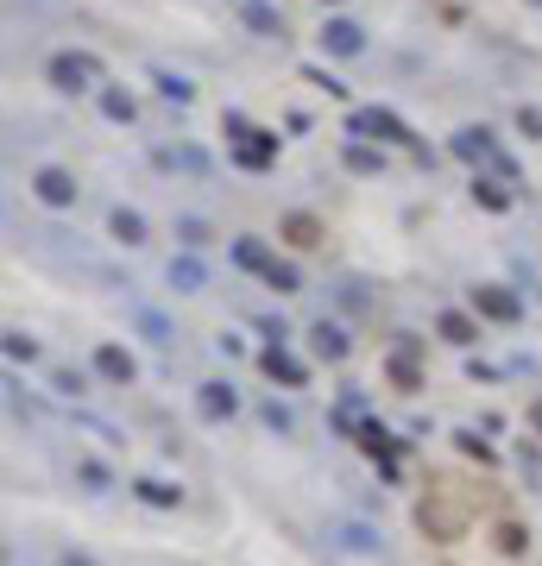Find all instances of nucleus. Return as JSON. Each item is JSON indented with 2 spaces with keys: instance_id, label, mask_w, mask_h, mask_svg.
Instances as JSON below:
<instances>
[{
  "instance_id": "nucleus-1",
  "label": "nucleus",
  "mask_w": 542,
  "mask_h": 566,
  "mask_svg": "<svg viewBox=\"0 0 542 566\" xmlns=\"http://www.w3.org/2000/svg\"><path fill=\"white\" fill-rule=\"evenodd\" d=\"M417 529H423L429 541H460V535L473 529V510H466V498L454 491V478H435V484L423 491V504H417Z\"/></svg>"
},
{
  "instance_id": "nucleus-2",
  "label": "nucleus",
  "mask_w": 542,
  "mask_h": 566,
  "mask_svg": "<svg viewBox=\"0 0 542 566\" xmlns=\"http://www.w3.org/2000/svg\"><path fill=\"white\" fill-rule=\"evenodd\" d=\"M32 189H38V201H51V208H70V201H76V177H70V170H38Z\"/></svg>"
},
{
  "instance_id": "nucleus-3",
  "label": "nucleus",
  "mask_w": 542,
  "mask_h": 566,
  "mask_svg": "<svg viewBox=\"0 0 542 566\" xmlns=\"http://www.w3.org/2000/svg\"><path fill=\"white\" fill-rule=\"evenodd\" d=\"M95 372H101L108 384H132V372H139V366H132L126 346H95Z\"/></svg>"
},
{
  "instance_id": "nucleus-4",
  "label": "nucleus",
  "mask_w": 542,
  "mask_h": 566,
  "mask_svg": "<svg viewBox=\"0 0 542 566\" xmlns=\"http://www.w3.org/2000/svg\"><path fill=\"white\" fill-rule=\"evenodd\" d=\"M89 76H95L89 57H70V51L51 57V83H57V89H89Z\"/></svg>"
},
{
  "instance_id": "nucleus-5",
  "label": "nucleus",
  "mask_w": 542,
  "mask_h": 566,
  "mask_svg": "<svg viewBox=\"0 0 542 566\" xmlns=\"http://www.w3.org/2000/svg\"><path fill=\"white\" fill-rule=\"evenodd\" d=\"M473 309L492 315V321H517V296L498 290V283H480V290H473Z\"/></svg>"
},
{
  "instance_id": "nucleus-6",
  "label": "nucleus",
  "mask_w": 542,
  "mask_h": 566,
  "mask_svg": "<svg viewBox=\"0 0 542 566\" xmlns=\"http://www.w3.org/2000/svg\"><path fill=\"white\" fill-rule=\"evenodd\" d=\"M278 233H284V246H297V252H315V246H322V221H315V215H284Z\"/></svg>"
},
{
  "instance_id": "nucleus-7",
  "label": "nucleus",
  "mask_w": 542,
  "mask_h": 566,
  "mask_svg": "<svg viewBox=\"0 0 542 566\" xmlns=\"http://www.w3.org/2000/svg\"><path fill=\"white\" fill-rule=\"evenodd\" d=\"M234 145H240V164H271V152H278V145H271V138L265 132H252V126H234Z\"/></svg>"
},
{
  "instance_id": "nucleus-8",
  "label": "nucleus",
  "mask_w": 542,
  "mask_h": 566,
  "mask_svg": "<svg viewBox=\"0 0 542 566\" xmlns=\"http://www.w3.org/2000/svg\"><path fill=\"white\" fill-rule=\"evenodd\" d=\"M391 384H397V390H417V384H423V372H417V340H403V346H397V359H391Z\"/></svg>"
},
{
  "instance_id": "nucleus-9",
  "label": "nucleus",
  "mask_w": 542,
  "mask_h": 566,
  "mask_svg": "<svg viewBox=\"0 0 542 566\" xmlns=\"http://www.w3.org/2000/svg\"><path fill=\"white\" fill-rule=\"evenodd\" d=\"M322 44H328V51H341V57H354V51H360L366 38H360V26H354V20H328Z\"/></svg>"
},
{
  "instance_id": "nucleus-10",
  "label": "nucleus",
  "mask_w": 542,
  "mask_h": 566,
  "mask_svg": "<svg viewBox=\"0 0 542 566\" xmlns=\"http://www.w3.org/2000/svg\"><path fill=\"white\" fill-rule=\"evenodd\" d=\"M354 132H379V138H403V145H410L403 120H391V114H379V107H372V114H360V120H354Z\"/></svg>"
},
{
  "instance_id": "nucleus-11",
  "label": "nucleus",
  "mask_w": 542,
  "mask_h": 566,
  "mask_svg": "<svg viewBox=\"0 0 542 566\" xmlns=\"http://www.w3.org/2000/svg\"><path fill=\"white\" fill-rule=\"evenodd\" d=\"M265 372H271V378H278V384H303V366L291 359V352H278V346H271V352H265Z\"/></svg>"
},
{
  "instance_id": "nucleus-12",
  "label": "nucleus",
  "mask_w": 542,
  "mask_h": 566,
  "mask_svg": "<svg viewBox=\"0 0 542 566\" xmlns=\"http://www.w3.org/2000/svg\"><path fill=\"white\" fill-rule=\"evenodd\" d=\"M195 403H202V415H234V390L227 384H202Z\"/></svg>"
},
{
  "instance_id": "nucleus-13",
  "label": "nucleus",
  "mask_w": 542,
  "mask_h": 566,
  "mask_svg": "<svg viewBox=\"0 0 542 566\" xmlns=\"http://www.w3.org/2000/svg\"><path fill=\"white\" fill-rule=\"evenodd\" d=\"M442 340H454V346H473V340H480V327H473L466 315H442Z\"/></svg>"
},
{
  "instance_id": "nucleus-14",
  "label": "nucleus",
  "mask_w": 542,
  "mask_h": 566,
  "mask_svg": "<svg viewBox=\"0 0 542 566\" xmlns=\"http://www.w3.org/2000/svg\"><path fill=\"white\" fill-rule=\"evenodd\" d=\"M309 346L322 352V359H341V352H347V340H341V327H328V321L315 327V340H309Z\"/></svg>"
},
{
  "instance_id": "nucleus-15",
  "label": "nucleus",
  "mask_w": 542,
  "mask_h": 566,
  "mask_svg": "<svg viewBox=\"0 0 542 566\" xmlns=\"http://www.w3.org/2000/svg\"><path fill=\"white\" fill-rule=\"evenodd\" d=\"M234 258H240L246 271H271V252H265L259 240H240V246H234Z\"/></svg>"
},
{
  "instance_id": "nucleus-16",
  "label": "nucleus",
  "mask_w": 542,
  "mask_h": 566,
  "mask_svg": "<svg viewBox=\"0 0 542 566\" xmlns=\"http://www.w3.org/2000/svg\"><path fill=\"white\" fill-rule=\"evenodd\" d=\"M114 240L139 246V240H146V221H139V215H126V208H120V215H114Z\"/></svg>"
},
{
  "instance_id": "nucleus-17",
  "label": "nucleus",
  "mask_w": 542,
  "mask_h": 566,
  "mask_svg": "<svg viewBox=\"0 0 542 566\" xmlns=\"http://www.w3.org/2000/svg\"><path fill=\"white\" fill-rule=\"evenodd\" d=\"M171 283H177V290H202V264L195 258H177L171 264Z\"/></svg>"
},
{
  "instance_id": "nucleus-18",
  "label": "nucleus",
  "mask_w": 542,
  "mask_h": 566,
  "mask_svg": "<svg viewBox=\"0 0 542 566\" xmlns=\"http://www.w3.org/2000/svg\"><path fill=\"white\" fill-rule=\"evenodd\" d=\"M246 20H252V26H259L265 38H278V32H284V26H278V13H265L259 0H246Z\"/></svg>"
},
{
  "instance_id": "nucleus-19",
  "label": "nucleus",
  "mask_w": 542,
  "mask_h": 566,
  "mask_svg": "<svg viewBox=\"0 0 542 566\" xmlns=\"http://www.w3.org/2000/svg\"><path fill=\"white\" fill-rule=\"evenodd\" d=\"M498 547H505V554H523V529H517V523H511V516H505V523H498Z\"/></svg>"
},
{
  "instance_id": "nucleus-20",
  "label": "nucleus",
  "mask_w": 542,
  "mask_h": 566,
  "mask_svg": "<svg viewBox=\"0 0 542 566\" xmlns=\"http://www.w3.org/2000/svg\"><path fill=\"white\" fill-rule=\"evenodd\" d=\"M473 195H480V201H486V208H505V201H511V195H505V189H498V183H473Z\"/></svg>"
},
{
  "instance_id": "nucleus-21",
  "label": "nucleus",
  "mask_w": 542,
  "mask_h": 566,
  "mask_svg": "<svg viewBox=\"0 0 542 566\" xmlns=\"http://www.w3.org/2000/svg\"><path fill=\"white\" fill-rule=\"evenodd\" d=\"M265 283H271V290H297V271H284V264H271V271H265Z\"/></svg>"
},
{
  "instance_id": "nucleus-22",
  "label": "nucleus",
  "mask_w": 542,
  "mask_h": 566,
  "mask_svg": "<svg viewBox=\"0 0 542 566\" xmlns=\"http://www.w3.org/2000/svg\"><path fill=\"white\" fill-rule=\"evenodd\" d=\"M139 498H152V504H177V491H171V484H152V478H146V484H139Z\"/></svg>"
},
{
  "instance_id": "nucleus-23",
  "label": "nucleus",
  "mask_w": 542,
  "mask_h": 566,
  "mask_svg": "<svg viewBox=\"0 0 542 566\" xmlns=\"http://www.w3.org/2000/svg\"><path fill=\"white\" fill-rule=\"evenodd\" d=\"M517 126H523L530 138H542V114H530V107H523V114H517Z\"/></svg>"
},
{
  "instance_id": "nucleus-24",
  "label": "nucleus",
  "mask_w": 542,
  "mask_h": 566,
  "mask_svg": "<svg viewBox=\"0 0 542 566\" xmlns=\"http://www.w3.org/2000/svg\"><path fill=\"white\" fill-rule=\"evenodd\" d=\"M530 428H536V435H542V397H536V403H530Z\"/></svg>"
}]
</instances>
